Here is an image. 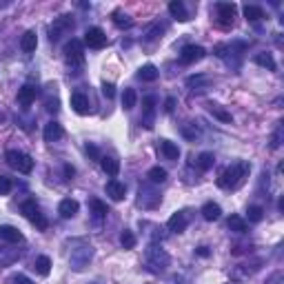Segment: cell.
<instances>
[{
	"label": "cell",
	"mask_w": 284,
	"mask_h": 284,
	"mask_svg": "<svg viewBox=\"0 0 284 284\" xmlns=\"http://www.w3.org/2000/svg\"><path fill=\"white\" fill-rule=\"evenodd\" d=\"M146 176H149V180L153 182V184H160V182L167 180V171H164L162 167H151Z\"/></svg>",
	"instance_id": "31"
},
{
	"label": "cell",
	"mask_w": 284,
	"mask_h": 284,
	"mask_svg": "<svg viewBox=\"0 0 284 284\" xmlns=\"http://www.w3.org/2000/svg\"><path fill=\"white\" fill-rule=\"evenodd\" d=\"M62 133H65V131H62L60 124H58V122H49V124H44V133H42V136H44V140H47V142H56V140H60V138H62Z\"/></svg>",
	"instance_id": "21"
},
{
	"label": "cell",
	"mask_w": 284,
	"mask_h": 284,
	"mask_svg": "<svg viewBox=\"0 0 284 284\" xmlns=\"http://www.w3.org/2000/svg\"><path fill=\"white\" fill-rule=\"evenodd\" d=\"M89 207H91L93 215H96L98 220H102V217H106V213H109V209H106V204L102 202V200H91V202H89Z\"/></svg>",
	"instance_id": "29"
},
{
	"label": "cell",
	"mask_w": 284,
	"mask_h": 284,
	"mask_svg": "<svg viewBox=\"0 0 284 284\" xmlns=\"http://www.w3.org/2000/svg\"><path fill=\"white\" fill-rule=\"evenodd\" d=\"M248 171H251V164H248L247 160L235 162V164H231L229 169H224V173L220 176L217 184H220L222 189H238V186L244 182V178L248 176Z\"/></svg>",
	"instance_id": "1"
},
{
	"label": "cell",
	"mask_w": 284,
	"mask_h": 284,
	"mask_svg": "<svg viewBox=\"0 0 284 284\" xmlns=\"http://www.w3.org/2000/svg\"><path fill=\"white\" fill-rule=\"evenodd\" d=\"M138 78L144 80V82H153V80L158 78V69H155L153 65H144V67H140V71H138Z\"/></svg>",
	"instance_id": "27"
},
{
	"label": "cell",
	"mask_w": 284,
	"mask_h": 284,
	"mask_svg": "<svg viewBox=\"0 0 284 284\" xmlns=\"http://www.w3.org/2000/svg\"><path fill=\"white\" fill-rule=\"evenodd\" d=\"M71 106H73V111L75 113H80V115H84L89 111V100H87V96H84L82 91H75V93H71Z\"/></svg>",
	"instance_id": "17"
},
{
	"label": "cell",
	"mask_w": 284,
	"mask_h": 284,
	"mask_svg": "<svg viewBox=\"0 0 284 284\" xmlns=\"http://www.w3.org/2000/svg\"><path fill=\"white\" fill-rule=\"evenodd\" d=\"M169 262H171V257H169V253L164 251V248H160V247L146 248V266H149V271L160 273V271H164L169 266Z\"/></svg>",
	"instance_id": "2"
},
{
	"label": "cell",
	"mask_w": 284,
	"mask_h": 284,
	"mask_svg": "<svg viewBox=\"0 0 284 284\" xmlns=\"http://www.w3.org/2000/svg\"><path fill=\"white\" fill-rule=\"evenodd\" d=\"M138 204L142 209H155L160 204V193L151 184H142L138 191Z\"/></svg>",
	"instance_id": "6"
},
{
	"label": "cell",
	"mask_w": 284,
	"mask_h": 284,
	"mask_svg": "<svg viewBox=\"0 0 284 284\" xmlns=\"http://www.w3.org/2000/svg\"><path fill=\"white\" fill-rule=\"evenodd\" d=\"M136 100H138V93H136V89H124V93H122V106L124 109H133L136 106Z\"/></svg>",
	"instance_id": "30"
},
{
	"label": "cell",
	"mask_w": 284,
	"mask_h": 284,
	"mask_svg": "<svg viewBox=\"0 0 284 284\" xmlns=\"http://www.w3.org/2000/svg\"><path fill=\"white\" fill-rule=\"evenodd\" d=\"M155 96H146L144 100H142V111H144V127L146 129H151L153 127V109H155Z\"/></svg>",
	"instance_id": "15"
},
{
	"label": "cell",
	"mask_w": 284,
	"mask_h": 284,
	"mask_svg": "<svg viewBox=\"0 0 284 284\" xmlns=\"http://www.w3.org/2000/svg\"><path fill=\"white\" fill-rule=\"evenodd\" d=\"M182 131H184V136H186V138H191V140H195V138L200 136V131H198V129H191V127H184V129H182Z\"/></svg>",
	"instance_id": "44"
},
{
	"label": "cell",
	"mask_w": 284,
	"mask_h": 284,
	"mask_svg": "<svg viewBox=\"0 0 284 284\" xmlns=\"http://www.w3.org/2000/svg\"><path fill=\"white\" fill-rule=\"evenodd\" d=\"M34 269L38 271L40 275H49V271H51V260H49L47 255H38L34 262Z\"/></svg>",
	"instance_id": "28"
},
{
	"label": "cell",
	"mask_w": 284,
	"mask_h": 284,
	"mask_svg": "<svg viewBox=\"0 0 284 284\" xmlns=\"http://www.w3.org/2000/svg\"><path fill=\"white\" fill-rule=\"evenodd\" d=\"M91 255H93V248L89 247V244H80V247H75V248H71V255H69V262H71V266H73L75 271H82L84 266L89 264V260H91Z\"/></svg>",
	"instance_id": "5"
},
{
	"label": "cell",
	"mask_w": 284,
	"mask_h": 284,
	"mask_svg": "<svg viewBox=\"0 0 284 284\" xmlns=\"http://www.w3.org/2000/svg\"><path fill=\"white\" fill-rule=\"evenodd\" d=\"M213 162H215L213 153H207V151H204V153H200V155H198V167L202 169V171H209V169L213 167Z\"/></svg>",
	"instance_id": "34"
},
{
	"label": "cell",
	"mask_w": 284,
	"mask_h": 284,
	"mask_svg": "<svg viewBox=\"0 0 284 284\" xmlns=\"http://www.w3.org/2000/svg\"><path fill=\"white\" fill-rule=\"evenodd\" d=\"M65 58L69 65H82L84 62V53H82V44H80V40L71 38L69 42L65 44Z\"/></svg>",
	"instance_id": "7"
},
{
	"label": "cell",
	"mask_w": 284,
	"mask_h": 284,
	"mask_svg": "<svg viewBox=\"0 0 284 284\" xmlns=\"http://www.w3.org/2000/svg\"><path fill=\"white\" fill-rule=\"evenodd\" d=\"M202 82H209L207 75H191V78H186V84H189V87H198V84H202Z\"/></svg>",
	"instance_id": "39"
},
{
	"label": "cell",
	"mask_w": 284,
	"mask_h": 284,
	"mask_svg": "<svg viewBox=\"0 0 284 284\" xmlns=\"http://www.w3.org/2000/svg\"><path fill=\"white\" fill-rule=\"evenodd\" d=\"M204 53L207 51H204V47H200V44H186L180 51V60L184 62V65H193V62L202 60Z\"/></svg>",
	"instance_id": "8"
},
{
	"label": "cell",
	"mask_w": 284,
	"mask_h": 284,
	"mask_svg": "<svg viewBox=\"0 0 284 284\" xmlns=\"http://www.w3.org/2000/svg\"><path fill=\"white\" fill-rule=\"evenodd\" d=\"M229 229L235 231V233H244V231H247V222H244L240 215H231L229 217Z\"/></svg>",
	"instance_id": "33"
},
{
	"label": "cell",
	"mask_w": 284,
	"mask_h": 284,
	"mask_svg": "<svg viewBox=\"0 0 284 284\" xmlns=\"http://www.w3.org/2000/svg\"><path fill=\"white\" fill-rule=\"evenodd\" d=\"M73 29V20H71L69 16H62V18H58L56 22L51 25V42L53 40H58L62 34H69V31Z\"/></svg>",
	"instance_id": "10"
},
{
	"label": "cell",
	"mask_w": 284,
	"mask_h": 284,
	"mask_svg": "<svg viewBox=\"0 0 284 284\" xmlns=\"http://www.w3.org/2000/svg\"><path fill=\"white\" fill-rule=\"evenodd\" d=\"M36 47H38V36H36V31H27L20 38V49L25 53H31V51H36Z\"/></svg>",
	"instance_id": "20"
},
{
	"label": "cell",
	"mask_w": 284,
	"mask_h": 284,
	"mask_svg": "<svg viewBox=\"0 0 284 284\" xmlns=\"http://www.w3.org/2000/svg\"><path fill=\"white\" fill-rule=\"evenodd\" d=\"M220 215H222L220 204H215V202H207V204L202 207V217H204V220L213 222V220H217Z\"/></svg>",
	"instance_id": "22"
},
{
	"label": "cell",
	"mask_w": 284,
	"mask_h": 284,
	"mask_svg": "<svg viewBox=\"0 0 284 284\" xmlns=\"http://www.w3.org/2000/svg\"><path fill=\"white\" fill-rule=\"evenodd\" d=\"M173 106H176V98H167V102H164V111H167V113H171Z\"/></svg>",
	"instance_id": "46"
},
{
	"label": "cell",
	"mask_w": 284,
	"mask_h": 284,
	"mask_svg": "<svg viewBox=\"0 0 284 284\" xmlns=\"http://www.w3.org/2000/svg\"><path fill=\"white\" fill-rule=\"evenodd\" d=\"M169 11H171V16L176 18V20H180V22L189 20V13H186L184 2H182V0H171V2H169Z\"/></svg>",
	"instance_id": "19"
},
{
	"label": "cell",
	"mask_w": 284,
	"mask_h": 284,
	"mask_svg": "<svg viewBox=\"0 0 284 284\" xmlns=\"http://www.w3.org/2000/svg\"><path fill=\"white\" fill-rule=\"evenodd\" d=\"M84 42H87L91 49H102L106 44V36L100 27H89L87 34H84Z\"/></svg>",
	"instance_id": "9"
},
{
	"label": "cell",
	"mask_w": 284,
	"mask_h": 284,
	"mask_svg": "<svg viewBox=\"0 0 284 284\" xmlns=\"http://www.w3.org/2000/svg\"><path fill=\"white\" fill-rule=\"evenodd\" d=\"M255 65L266 67L269 71H275V60H273V56H271V53H257V56H255Z\"/></svg>",
	"instance_id": "32"
},
{
	"label": "cell",
	"mask_w": 284,
	"mask_h": 284,
	"mask_svg": "<svg viewBox=\"0 0 284 284\" xmlns=\"http://www.w3.org/2000/svg\"><path fill=\"white\" fill-rule=\"evenodd\" d=\"M102 93H105L106 98H113L115 96V87L111 82H105V84H102Z\"/></svg>",
	"instance_id": "42"
},
{
	"label": "cell",
	"mask_w": 284,
	"mask_h": 284,
	"mask_svg": "<svg viewBox=\"0 0 284 284\" xmlns=\"http://www.w3.org/2000/svg\"><path fill=\"white\" fill-rule=\"evenodd\" d=\"M11 189H13V182H11V178H7V176H0V195H7Z\"/></svg>",
	"instance_id": "37"
},
{
	"label": "cell",
	"mask_w": 284,
	"mask_h": 284,
	"mask_svg": "<svg viewBox=\"0 0 284 284\" xmlns=\"http://www.w3.org/2000/svg\"><path fill=\"white\" fill-rule=\"evenodd\" d=\"M248 220L251 222H260L262 220V213H264V209L257 207V204H253V207H248Z\"/></svg>",
	"instance_id": "36"
},
{
	"label": "cell",
	"mask_w": 284,
	"mask_h": 284,
	"mask_svg": "<svg viewBox=\"0 0 284 284\" xmlns=\"http://www.w3.org/2000/svg\"><path fill=\"white\" fill-rule=\"evenodd\" d=\"M18 255H20V253H18L16 248L0 247V266H9V264H13V262L18 260Z\"/></svg>",
	"instance_id": "24"
},
{
	"label": "cell",
	"mask_w": 284,
	"mask_h": 284,
	"mask_svg": "<svg viewBox=\"0 0 284 284\" xmlns=\"http://www.w3.org/2000/svg\"><path fill=\"white\" fill-rule=\"evenodd\" d=\"M78 209H80V204L75 202V200H71V198H67V200H62L60 204H58V213H60L62 217H73L75 213H78Z\"/></svg>",
	"instance_id": "18"
},
{
	"label": "cell",
	"mask_w": 284,
	"mask_h": 284,
	"mask_svg": "<svg viewBox=\"0 0 284 284\" xmlns=\"http://www.w3.org/2000/svg\"><path fill=\"white\" fill-rule=\"evenodd\" d=\"M106 195H109L111 200H115V202H120V200H124V195H127V186L120 180H109L106 182Z\"/></svg>",
	"instance_id": "12"
},
{
	"label": "cell",
	"mask_w": 284,
	"mask_h": 284,
	"mask_svg": "<svg viewBox=\"0 0 284 284\" xmlns=\"http://www.w3.org/2000/svg\"><path fill=\"white\" fill-rule=\"evenodd\" d=\"M244 18H247L248 22H257L264 18V11H262V7H255V4H247L244 7Z\"/></svg>",
	"instance_id": "26"
},
{
	"label": "cell",
	"mask_w": 284,
	"mask_h": 284,
	"mask_svg": "<svg viewBox=\"0 0 284 284\" xmlns=\"http://www.w3.org/2000/svg\"><path fill=\"white\" fill-rule=\"evenodd\" d=\"M84 151H87L89 158H98V146L96 144H87V146H84Z\"/></svg>",
	"instance_id": "45"
},
{
	"label": "cell",
	"mask_w": 284,
	"mask_h": 284,
	"mask_svg": "<svg viewBox=\"0 0 284 284\" xmlns=\"http://www.w3.org/2000/svg\"><path fill=\"white\" fill-rule=\"evenodd\" d=\"M160 149H162V153L167 155V160H178V158H180V149H178V144H173V142H169V140L160 142Z\"/></svg>",
	"instance_id": "25"
},
{
	"label": "cell",
	"mask_w": 284,
	"mask_h": 284,
	"mask_svg": "<svg viewBox=\"0 0 284 284\" xmlns=\"http://www.w3.org/2000/svg\"><path fill=\"white\" fill-rule=\"evenodd\" d=\"M20 211L25 213V217H27V220H29L31 224H36V226H38L40 231H44V229H47V217L42 215V211H40V207L34 202V200H25V202H22V207H20Z\"/></svg>",
	"instance_id": "3"
},
{
	"label": "cell",
	"mask_w": 284,
	"mask_h": 284,
	"mask_svg": "<svg viewBox=\"0 0 284 284\" xmlns=\"http://www.w3.org/2000/svg\"><path fill=\"white\" fill-rule=\"evenodd\" d=\"M186 213L184 211H178V213H173L171 217H169V222H167V226H169V231H173V233H182V231L186 229Z\"/></svg>",
	"instance_id": "14"
},
{
	"label": "cell",
	"mask_w": 284,
	"mask_h": 284,
	"mask_svg": "<svg viewBox=\"0 0 284 284\" xmlns=\"http://www.w3.org/2000/svg\"><path fill=\"white\" fill-rule=\"evenodd\" d=\"M36 93H38V89L31 87V84H25V87L18 91V102L22 105V109H29V105L36 100Z\"/></svg>",
	"instance_id": "16"
},
{
	"label": "cell",
	"mask_w": 284,
	"mask_h": 284,
	"mask_svg": "<svg viewBox=\"0 0 284 284\" xmlns=\"http://www.w3.org/2000/svg\"><path fill=\"white\" fill-rule=\"evenodd\" d=\"M195 253H198V255H202V257H209V248L207 247H198V248H195Z\"/></svg>",
	"instance_id": "49"
},
{
	"label": "cell",
	"mask_w": 284,
	"mask_h": 284,
	"mask_svg": "<svg viewBox=\"0 0 284 284\" xmlns=\"http://www.w3.org/2000/svg\"><path fill=\"white\" fill-rule=\"evenodd\" d=\"M217 18H220V25L229 27L233 25V16H235V4L233 2H217Z\"/></svg>",
	"instance_id": "11"
},
{
	"label": "cell",
	"mask_w": 284,
	"mask_h": 284,
	"mask_svg": "<svg viewBox=\"0 0 284 284\" xmlns=\"http://www.w3.org/2000/svg\"><path fill=\"white\" fill-rule=\"evenodd\" d=\"M9 284H34V282H31L27 275L16 273V275H11V278H9Z\"/></svg>",
	"instance_id": "38"
},
{
	"label": "cell",
	"mask_w": 284,
	"mask_h": 284,
	"mask_svg": "<svg viewBox=\"0 0 284 284\" xmlns=\"http://www.w3.org/2000/svg\"><path fill=\"white\" fill-rule=\"evenodd\" d=\"M162 31H164V29H162V27H160V25H153L149 31H146V40H155L160 34H162Z\"/></svg>",
	"instance_id": "41"
},
{
	"label": "cell",
	"mask_w": 284,
	"mask_h": 284,
	"mask_svg": "<svg viewBox=\"0 0 284 284\" xmlns=\"http://www.w3.org/2000/svg\"><path fill=\"white\" fill-rule=\"evenodd\" d=\"M0 240L16 244V242H22V240H25V235H22L20 231L16 229V226H11V224H2V226H0Z\"/></svg>",
	"instance_id": "13"
},
{
	"label": "cell",
	"mask_w": 284,
	"mask_h": 284,
	"mask_svg": "<svg viewBox=\"0 0 284 284\" xmlns=\"http://www.w3.org/2000/svg\"><path fill=\"white\" fill-rule=\"evenodd\" d=\"M73 176H75V169L71 167V164H65V178H67V180H71Z\"/></svg>",
	"instance_id": "47"
},
{
	"label": "cell",
	"mask_w": 284,
	"mask_h": 284,
	"mask_svg": "<svg viewBox=\"0 0 284 284\" xmlns=\"http://www.w3.org/2000/svg\"><path fill=\"white\" fill-rule=\"evenodd\" d=\"M169 284H189V280H186L184 275H171V278H169Z\"/></svg>",
	"instance_id": "43"
},
{
	"label": "cell",
	"mask_w": 284,
	"mask_h": 284,
	"mask_svg": "<svg viewBox=\"0 0 284 284\" xmlns=\"http://www.w3.org/2000/svg\"><path fill=\"white\" fill-rule=\"evenodd\" d=\"M4 158H7L9 167H13L16 171H20V173H31V169H34V160H31L27 153H22V151L11 149V151H7Z\"/></svg>",
	"instance_id": "4"
},
{
	"label": "cell",
	"mask_w": 284,
	"mask_h": 284,
	"mask_svg": "<svg viewBox=\"0 0 284 284\" xmlns=\"http://www.w3.org/2000/svg\"><path fill=\"white\" fill-rule=\"evenodd\" d=\"M211 113L215 115L217 120H222V122H231V113H226V111H222V109H213V106H211Z\"/></svg>",
	"instance_id": "40"
},
{
	"label": "cell",
	"mask_w": 284,
	"mask_h": 284,
	"mask_svg": "<svg viewBox=\"0 0 284 284\" xmlns=\"http://www.w3.org/2000/svg\"><path fill=\"white\" fill-rule=\"evenodd\" d=\"M100 164H102V169H105V173H109L111 178L118 176V171H120V162H118L115 158H111V155H105V158H100Z\"/></svg>",
	"instance_id": "23"
},
{
	"label": "cell",
	"mask_w": 284,
	"mask_h": 284,
	"mask_svg": "<svg viewBox=\"0 0 284 284\" xmlns=\"http://www.w3.org/2000/svg\"><path fill=\"white\" fill-rule=\"evenodd\" d=\"M47 111H51V113H56V111H58V100H49L47 102Z\"/></svg>",
	"instance_id": "48"
},
{
	"label": "cell",
	"mask_w": 284,
	"mask_h": 284,
	"mask_svg": "<svg viewBox=\"0 0 284 284\" xmlns=\"http://www.w3.org/2000/svg\"><path fill=\"white\" fill-rule=\"evenodd\" d=\"M120 242H122L124 248H133V247H136V235H133L131 231L124 229L122 233H120Z\"/></svg>",
	"instance_id": "35"
}]
</instances>
